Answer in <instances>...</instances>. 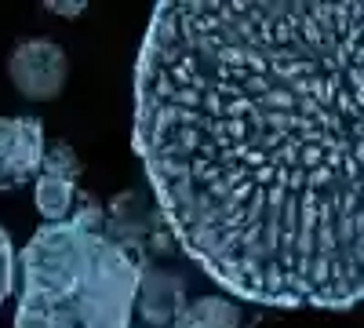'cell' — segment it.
<instances>
[{
  "instance_id": "6da1fadb",
  "label": "cell",
  "mask_w": 364,
  "mask_h": 328,
  "mask_svg": "<svg viewBox=\"0 0 364 328\" xmlns=\"http://www.w3.org/2000/svg\"><path fill=\"white\" fill-rule=\"evenodd\" d=\"M135 150L200 270L262 307L364 295V4L164 0Z\"/></svg>"
},
{
  "instance_id": "7a4b0ae2",
  "label": "cell",
  "mask_w": 364,
  "mask_h": 328,
  "mask_svg": "<svg viewBox=\"0 0 364 328\" xmlns=\"http://www.w3.org/2000/svg\"><path fill=\"white\" fill-rule=\"evenodd\" d=\"M95 223L99 212L84 208L26 241L15 328H132L139 263Z\"/></svg>"
},
{
  "instance_id": "3957f363",
  "label": "cell",
  "mask_w": 364,
  "mask_h": 328,
  "mask_svg": "<svg viewBox=\"0 0 364 328\" xmlns=\"http://www.w3.org/2000/svg\"><path fill=\"white\" fill-rule=\"evenodd\" d=\"M8 77L15 84V92L29 102H48L66 88L70 63L66 51L48 37H29L18 41L11 58H8Z\"/></svg>"
},
{
  "instance_id": "277c9868",
  "label": "cell",
  "mask_w": 364,
  "mask_h": 328,
  "mask_svg": "<svg viewBox=\"0 0 364 328\" xmlns=\"http://www.w3.org/2000/svg\"><path fill=\"white\" fill-rule=\"evenodd\" d=\"M44 164V125L37 117H0V194L29 186Z\"/></svg>"
},
{
  "instance_id": "5b68a950",
  "label": "cell",
  "mask_w": 364,
  "mask_h": 328,
  "mask_svg": "<svg viewBox=\"0 0 364 328\" xmlns=\"http://www.w3.org/2000/svg\"><path fill=\"white\" fill-rule=\"evenodd\" d=\"M77 179H80V161L73 154V146L58 142L55 150H44V164L33 179L37 183L33 204L48 223L70 219L73 204H77Z\"/></svg>"
},
{
  "instance_id": "8992f818",
  "label": "cell",
  "mask_w": 364,
  "mask_h": 328,
  "mask_svg": "<svg viewBox=\"0 0 364 328\" xmlns=\"http://www.w3.org/2000/svg\"><path fill=\"white\" fill-rule=\"evenodd\" d=\"M168 328H240V310L223 295H204L182 307Z\"/></svg>"
},
{
  "instance_id": "52a82bcc",
  "label": "cell",
  "mask_w": 364,
  "mask_h": 328,
  "mask_svg": "<svg viewBox=\"0 0 364 328\" xmlns=\"http://www.w3.org/2000/svg\"><path fill=\"white\" fill-rule=\"evenodd\" d=\"M11 288H15V245H11L8 230L0 226V307L8 303Z\"/></svg>"
},
{
  "instance_id": "ba28073f",
  "label": "cell",
  "mask_w": 364,
  "mask_h": 328,
  "mask_svg": "<svg viewBox=\"0 0 364 328\" xmlns=\"http://www.w3.org/2000/svg\"><path fill=\"white\" fill-rule=\"evenodd\" d=\"M48 11H55V15H66V18H73V15H80V11H84V4H80V0H73V4H48Z\"/></svg>"
}]
</instances>
